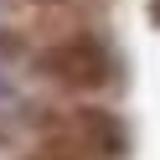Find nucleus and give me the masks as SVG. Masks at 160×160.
Returning <instances> with one entry per match:
<instances>
[{
    "mask_svg": "<svg viewBox=\"0 0 160 160\" xmlns=\"http://www.w3.org/2000/svg\"><path fill=\"white\" fill-rule=\"evenodd\" d=\"M31 160H88V155H72V150H57L52 145V150H42V155H31Z\"/></svg>",
    "mask_w": 160,
    "mask_h": 160,
    "instance_id": "7ed1b4c3",
    "label": "nucleus"
},
{
    "mask_svg": "<svg viewBox=\"0 0 160 160\" xmlns=\"http://www.w3.org/2000/svg\"><path fill=\"white\" fill-rule=\"evenodd\" d=\"M36 72L47 83L67 88V93H93V88H103L114 78V57H108V47L98 36L78 31V36H62V42L42 47L36 52Z\"/></svg>",
    "mask_w": 160,
    "mask_h": 160,
    "instance_id": "f257e3e1",
    "label": "nucleus"
},
{
    "mask_svg": "<svg viewBox=\"0 0 160 160\" xmlns=\"http://www.w3.org/2000/svg\"><path fill=\"white\" fill-rule=\"evenodd\" d=\"M42 5H57V0H42Z\"/></svg>",
    "mask_w": 160,
    "mask_h": 160,
    "instance_id": "20e7f679",
    "label": "nucleus"
},
{
    "mask_svg": "<svg viewBox=\"0 0 160 160\" xmlns=\"http://www.w3.org/2000/svg\"><path fill=\"white\" fill-rule=\"evenodd\" d=\"M57 150H72V155H114L124 145V129L119 119H108L103 108H88V103H72L62 119H57Z\"/></svg>",
    "mask_w": 160,
    "mask_h": 160,
    "instance_id": "f03ea898",
    "label": "nucleus"
}]
</instances>
